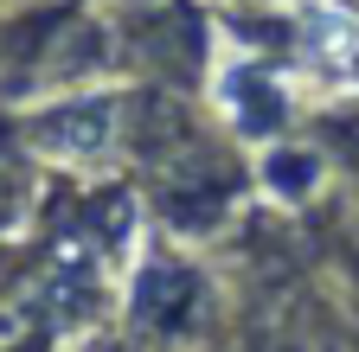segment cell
Wrapping results in <instances>:
<instances>
[{
    "label": "cell",
    "mask_w": 359,
    "mask_h": 352,
    "mask_svg": "<svg viewBox=\"0 0 359 352\" xmlns=\"http://www.w3.org/2000/svg\"><path fill=\"white\" fill-rule=\"evenodd\" d=\"M218 97H224V109H231V122L244 128V135H269V128H276V115H283L276 83H269L257 64H238L231 77L218 83Z\"/></svg>",
    "instance_id": "6da1fadb"
}]
</instances>
